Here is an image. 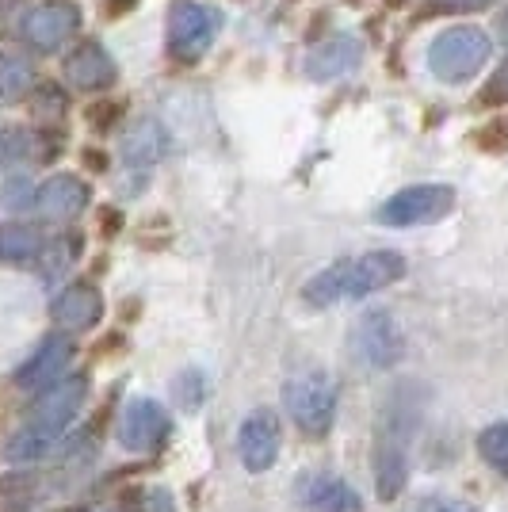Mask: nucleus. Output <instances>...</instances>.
<instances>
[{
  "label": "nucleus",
  "instance_id": "nucleus-1",
  "mask_svg": "<svg viewBox=\"0 0 508 512\" xmlns=\"http://www.w3.org/2000/svg\"><path fill=\"white\" fill-rule=\"evenodd\" d=\"M421 425V394L413 383L390 386L375 417V440H371V482L382 505H394L409 486L413 467V440Z\"/></svg>",
  "mask_w": 508,
  "mask_h": 512
},
{
  "label": "nucleus",
  "instance_id": "nucleus-2",
  "mask_svg": "<svg viewBox=\"0 0 508 512\" xmlns=\"http://www.w3.org/2000/svg\"><path fill=\"white\" fill-rule=\"evenodd\" d=\"M409 272V260L398 249H367V253L340 256L333 264L318 268L302 283V302L310 310H329L340 302H363L386 287L402 283Z\"/></svg>",
  "mask_w": 508,
  "mask_h": 512
},
{
  "label": "nucleus",
  "instance_id": "nucleus-3",
  "mask_svg": "<svg viewBox=\"0 0 508 512\" xmlns=\"http://www.w3.org/2000/svg\"><path fill=\"white\" fill-rule=\"evenodd\" d=\"M489 58H493V39L478 23H447L444 31L432 35L428 54H424L428 73L451 88H463L474 77H482Z\"/></svg>",
  "mask_w": 508,
  "mask_h": 512
},
{
  "label": "nucleus",
  "instance_id": "nucleus-4",
  "mask_svg": "<svg viewBox=\"0 0 508 512\" xmlns=\"http://www.w3.org/2000/svg\"><path fill=\"white\" fill-rule=\"evenodd\" d=\"M337 409H340V394L337 383L329 371L321 367H306V371H295L287 383H283V413L291 417V425L306 436L321 444L333 428H337Z\"/></svg>",
  "mask_w": 508,
  "mask_h": 512
},
{
  "label": "nucleus",
  "instance_id": "nucleus-5",
  "mask_svg": "<svg viewBox=\"0 0 508 512\" xmlns=\"http://www.w3.org/2000/svg\"><path fill=\"white\" fill-rule=\"evenodd\" d=\"M218 31H222V12L218 8H207L199 0H172L169 12H165V54H169V62L184 65V69L199 65L211 54Z\"/></svg>",
  "mask_w": 508,
  "mask_h": 512
},
{
  "label": "nucleus",
  "instance_id": "nucleus-6",
  "mask_svg": "<svg viewBox=\"0 0 508 512\" xmlns=\"http://www.w3.org/2000/svg\"><path fill=\"white\" fill-rule=\"evenodd\" d=\"M81 4L77 0H39V4H27L16 27V39L23 43L27 54H62L65 46L81 35Z\"/></svg>",
  "mask_w": 508,
  "mask_h": 512
},
{
  "label": "nucleus",
  "instance_id": "nucleus-7",
  "mask_svg": "<svg viewBox=\"0 0 508 512\" xmlns=\"http://www.w3.org/2000/svg\"><path fill=\"white\" fill-rule=\"evenodd\" d=\"M459 192L451 184H409L402 192L386 195L375 211V222L386 230H417V226H432L444 222L447 214L455 211Z\"/></svg>",
  "mask_w": 508,
  "mask_h": 512
},
{
  "label": "nucleus",
  "instance_id": "nucleus-8",
  "mask_svg": "<svg viewBox=\"0 0 508 512\" xmlns=\"http://www.w3.org/2000/svg\"><path fill=\"white\" fill-rule=\"evenodd\" d=\"M169 436H172V413L157 398L138 394V398H127L123 409L115 413V440H119V448L127 451V455L149 459V455L165 451Z\"/></svg>",
  "mask_w": 508,
  "mask_h": 512
},
{
  "label": "nucleus",
  "instance_id": "nucleus-9",
  "mask_svg": "<svg viewBox=\"0 0 508 512\" xmlns=\"http://www.w3.org/2000/svg\"><path fill=\"white\" fill-rule=\"evenodd\" d=\"M348 341H352L356 360L375 367V371H390L405 356L402 325H398V318L390 310H382V306L363 310L360 318H356V325H352V333H348Z\"/></svg>",
  "mask_w": 508,
  "mask_h": 512
},
{
  "label": "nucleus",
  "instance_id": "nucleus-10",
  "mask_svg": "<svg viewBox=\"0 0 508 512\" xmlns=\"http://www.w3.org/2000/svg\"><path fill=\"white\" fill-rule=\"evenodd\" d=\"M107 302L100 283L88 276L65 279L62 287L54 291L50 299V325L62 329L69 337H85V333H96L104 325Z\"/></svg>",
  "mask_w": 508,
  "mask_h": 512
},
{
  "label": "nucleus",
  "instance_id": "nucleus-11",
  "mask_svg": "<svg viewBox=\"0 0 508 512\" xmlns=\"http://www.w3.org/2000/svg\"><path fill=\"white\" fill-rule=\"evenodd\" d=\"M77 363V337H69L62 329H50L43 333L35 348L16 363L12 371V386L23 394H39L43 386H50L54 379H62L65 371H73Z\"/></svg>",
  "mask_w": 508,
  "mask_h": 512
},
{
  "label": "nucleus",
  "instance_id": "nucleus-12",
  "mask_svg": "<svg viewBox=\"0 0 508 512\" xmlns=\"http://www.w3.org/2000/svg\"><path fill=\"white\" fill-rule=\"evenodd\" d=\"M88 398H92V375L73 367V371H65L62 379H54L31 398L27 417H35V421H43L50 428H62V432H73L77 417L88 409Z\"/></svg>",
  "mask_w": 508,
  "mask_h": 512
},
{
  "label": "nucleus",
  "instance_id": "nucleus-13",
  "mask_svg": "<svg viewBox=\"0 0 508 512\" xmlns=\"http://www.w3.org/2000/svg\"><path fill=\"white\" fill-rule=\"evenodd\" d=\"M88 207H92V184L81 172H50L35 188L31 211L50 226H73L81 214H88Z\"/></svg>",
  "mask_w": 508,
  "mask_h": 512
},
{
  "label": "nucleus",
  "instance_id": "nucleus-14",
  "mask_svg": "<svg viewBox=\"0 0 508 512\" xmlns=\"http://www.w3.org/2000/svg\"><path fill=\"white\" fill-rule=\"evenodd\" d=\"M62 81L81 96H100L119 85V65L100 39H77L62 58Z\"/></svg>",
  "mask_w": 508,
  "mask_h": 512
},
{
  "label": "nucleus",
  "instance_id": "nucleus-15",
  "mask_svg": "<svg viewBox=\"0 0 508 512\" xmlns=\"http://www.w3.org/2000/svg\"><path fill=\"white\" fill-rule=\"evenodd\" d=\"M283 451V421L276 409H253L237 425V459L249 474H268Z\"/></svg>",
  "mask_w": 508,
  "mask_h": 512
},
{
  "label": "nucleus",
  "instance_id": "nucleus-16",
  "mask_svg": "<svg viewBox=\"0 0 508 512\" xmlns=\"http://www.w3.org/2000/svg\"><path fill=\"white\" fill-rule=\"evenodd\" d=\"M169 153V130L161 127L157 119H127L123 130H119V165L130 172V176H149L165 161Z\"/></svg>",
  "mask_w": 508,
  "mask_h": 512
},
{
  "label": "nucleus",
  "instance_id": "nucleus-17",
  "mask_svg": "<svg viewBox=\"0 0 508 512\" xmlns=\"http://www.w3.org/2000/svg\"><path fill=\"white\" fill-rule=\"evenodd\" d=\"M360 62H363V43L356 35H348V31H337V35H329V39H321V43H314L306 50L302 73L310 81H318V85H329V81L348 77Z\"/></svg>",
  "mask_w": 508,
  "mask_h": 512
},
{
  "label": "nucleus",
  "instance_id": "nucleus-18",
  "mask_svg": "<svg viewBox=\"0 0 508 512\" xmlns=\"http://www.w3.org/2000/svg\"><path fill=\"white\" fill-rule=\"evenodd\" d=\"M46 230L39 218H8L0 222V264H12V268H35V260L46 249Z\"/></svg>",
  "mask_w": 508,
  "mask_h": 512
},
{
  "label": "nucleus",
  "instance_id": "nucleus-19",
  "mask_svg": "<svg viewBox=\"0 0 508 512\" xmlns=\"http://www.w3.org/2000/svg\"><path fill=\"white\" fill-rule=\"evenodd\" d=\"M50 493L43 467H12L0 474V512H39Z\"/></svg>",
  "mask_w": 508,
  "mask_h": 512
},
{
  "label": "nucleus",
  "instance_id": "nucleus-20",
  "mask_svg": "<svg viewBox=\"0 0 508 512\" xmlns=\"http://www.w3.org/2000/svg\"><path fill=\"white\" fill-rule=\"evenodd\" d=\"M23 104H27L31 123H39V127H65V119H69V111H73V92H69L65 81L39 77Z\"/></svg>",
  "mask_w": 508,
  "mask_h": 512
},
{
  "label": "nucleus",
  "instance_id": "nucleus-21",
  "mask_svg": "<svg viewBox=\"0 0 508 512\" xmlns=\"http://www.w3.org/2000/svg\"><path fill=\"white\" fill-rule=\"evenodd\" d=\"M81 253H85V234L81 230H73V226H62L54 237H46V249L43 256L35 260V268H39V276L46 279V283H65V276H69V268L81 260Z\"/></svg>",
  "mask_w": 508,
  "mask_h": 512
},
{
  "label": "nucleus",
  "instance_id": "nucleus-22",
  "mask_svg": "<svg viewBox=\"0 0 508 512\" xmlns=\"http://www.w3.org/2000/svg\"><path fill=\"white\" fill-rule=\"evenodd\" d=\"M302 505H306V512H360L363 501L344 478L314 474L302 482Z\"/></svg>",
  "mask_w": 508,
  "mask_h": 512
},
{
  "label": "nucleus",
  "instance_id": "nucleus-23",
  "mask_svg": "<svg viewBox=\"0 0 508 512\" xmlns=\"http://www.w3.org/2000/svg\"><path fill=\"white\" fill-rule=\"evenodd\" d=\"M39 73L27 50H0V107H16L27 100Z\"/></svg>",
  "mask_w": 508,
  "mask_h": 512
},
{
  "label": "nucleus",
  "instance_id": "nucleus-24",
  "mask_svg": "<svg viewBox=\"0 0 508 512\" xmlns=\"http://www.w3.org/2000/svg\"><path fill=\"white\" fill-rule=\"evenodd\" d=\"M81 123H85L92 134H119L123 123H127V100L123 96H111V92H100V96H88L85 107H81Z\"/></svg>",
  "mask_w": 508,
  "mask_h": 512
},
{
  "label": "nucleus",
  "instance_id": "nucleus-25",
  "mask_svg": "<svg viewBox=\"0 0 508 512\" xmlns=\"http://www.w3.org/2000/svg\"><path fill=\"white\" fill-rule=\"evenodd\" d=\"M31 161V127L0 123V176L16 172Z\"/></svg>",
  "mask_w": 508,
  "mask_h": 512
},
{
  "label": "nucleus",
  "instance_id": "nucleus-26",
  "mask_svg": "<svg viewBox=\"0 0 508 512\" xmlns=\"http://www.w3.org/2000/svg\"><path fill=\"white\" fill-rule=\"evenodd\" d=\"M474 448L482 455V463L489 470H497L501 478H508V421H497V425H486L478 432Z\"/></svg>",
  "mask_w": 508,
  "mask_h": 512
},
{
  "label": "nucleus",
  "instance_id": "nucleus-27",
  "mask_svg": "<svg viewBox=\"0 0 508 512\" xmlns=\"http://www.w3.org/2000/svg\"><path fill=\"white\" fill-rule=\"evenodd\" d=\"M69 138H65V127H39L31 123V161L35 165H54L65 153Z\"/></svg>",
  "mask_w": 508,
  "mask_h": 512
},
{
  "label": "nucleus",
  "instance_id": "nucleus-28",
  "mask_svg": "<svg viewBox=\"0 0 508 512\" xmlns=\"http://www.w3.org/2000/svg\"><path fill=\"white\" fill-rule=\"evenodd\" d=\"M474 107H478V111H501V107H508V58L497 62V69L486 77V85L478 88Z\"/></svg>",
  "mask_w": 508,
  "mask_h": 512
},
{
  "label": "nucleus",
  "instance_id": "nucleus-29",
  "mask_svg": "<svg viewBox=\"0 0 508 512\" xmlns=\"http://www.w3.org/2000/svg\"><path fill=\"white\" fill-rule=\"evenodd\" d=\"M35 180H27V176H8L4 184H0V207L12 214H27L35 207Z\"/></svg>",
  "mask_w": 508,
  "mask_h": 512
},
{
  "label": "nucleus",
  "instance_id": "nucleus-30",
  "mask_svg": "<svg viewBox=\"0 0 508 512\" xmlns=\"http://www.w3.org/2000/svg\"><path fill=\"white\" fill-rule=\"evenodd\" d=\"M493 0H424L417 20H436V16H466V12H482Z\"/></svg>",
  "mask_w": 508,
  "mask_h": 512
},
{
  "label": "nucleus",
  "instance_id": "nucleus-31",
  "mask_svg": "<svg viewBox=\"0 0 508 512\" xmlns=\"http://www.w3.org/2000/svg\"><path fill=\"white\" fill-rule=\"evenodd\" d=\"M203 394H207V379H203L199 371L176 375V402H180L184 413H195V409L203 406Z\"/></svg>",
  "mask_w": 508,
  "mask_h": 512
},
{
  "label": "nucleus",
  "instance_id": "nucleus-32",
  "mask_svg": "<svg viewBox=\"0 0 508 512\" xmlns=\"http://www.w3.org/2000/svg\"><path fill=\"white\" fill-rule=\"evenodd\" d=\"M474 146L486 153H505L508 150V115H497L474 130Z\"/></svg>",
  "mask_w": 508,
  "mask_h": 512
},
{
  "label": "nucleus",
  "instance_id": "nucleus-33",
  "mask_svg": "<svg viewBox=\"0 0 508 512\" xmlns=\"http://www.w3.org/2000/svg\"><path fill=\"white\" fill-rule=\"evenodd\" d=\"M409 512H474V509H470L466 501H459V497H444V493H436V497H421Z\"/></svg>",
  "mask_w": 508,
  "mask_h": 512
},
{
  "label": "nucleus",
  "instance_id": "nucleus-34",
  "mask_svg": "<svg viewBox=\"0 0 508 512\" xmlns=\"http://www.w3.org/2000/svg\"><path fill=\"white\" fill-rule=\"evenodd\" d=\"M123 226H127V218H123V211H119V207H100V211H96V230H100V237H104V241H111V237L123 234Z\"/></svg>",
  "mask_w": 508,
  "mask_h": 512
},
{
  "label": "nucleus",
  "instance_id": "nucleus-35",
  "mask_svg": "<svg viewBox=\"0 0 508 512\" xmlns=\"http://www.w3.org/2000/svg\"><path fill=\"white\" fill-rule=\"evenodd\" d=\"M23 0H0V43L8 39V35H16V27H20V16H23Z\"/></svg>",
  "mask_w": 508,
  "mask_h": 512
},
{
  "label": "nucleus",
  "instance_id": "nucleus-36",
  "mask_svg": "<svg viewBox=\"0 0 508 512\" xmlns=\"http://www.w3.org/2000/svg\"><path fill=\"white\" fill-rule=\"evenodd\" d=\"M81 165H85V172L100 176V172L111 169V157H107V150H100V146H85V150H81Z\"/></svg>",
  "mask_w": 508,
  "mask_h": 512
},
{
  "label": "nucleus",
  "instance_id": "nucleus-37",
  "mask_svg": "<svg viewBox=\"0 0 508 512\" xmlns=\"http://www.w3.org/2000/svg\"><path fill=\"white\" fill-rule=\"evenodd\" d=\"M138 8V0H104V20H123V16H130Z\"/></svg>",
  "mask_w": 508,
  "mask_h": 512
},
{
  "label": "nucleus",
  "instance_id": "nucleus-38",
  "mask_svg": "<svg viewBox=\"0 0 508 512\" xmlns=\"http://www.w3.org/2000/svg\"><path fill=\"white\" fill-rule=\"evenodd\" d=\"M497 39L508 46V4L501 8V12H497Z\"/></svg>",
  "mask_w": 508,
  "mask_h": 512
},
{
  "label": "nucleus",
  "instance_id": "nucleus-39",
  "mask_svg": "<svg viewBox=\"0 0 508 512\" xmlns=\"http://www.w3.org/2000/svg\"><path fill=\"white\" fill-rule=\"evenodd\" d=\"M100 512H138L134 505H107V509H100Z\"/></svg>",
  "mask_w": 508,
  "mask_h": 512
},
{
  "label": "nucleus",
  "instance_id": "nucleus-40",
  "mask_svg": "<svg viewBox=\"0 0 508 512\" xmlns=\"http://www.w3.org/2000/svg\"><path fill=\"white\" fill-rule=\"evenodd\" d=\"M50 512H88V505H62V509H50Z\"/></svg>",
  "mask_w": 508,
  "mask_h": 512
}]
</instances>
